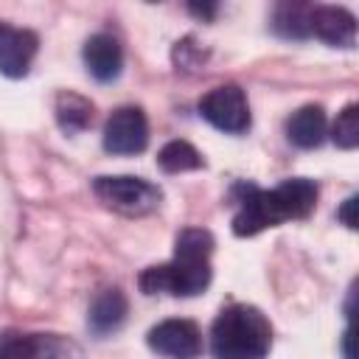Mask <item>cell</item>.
Instances as JSON below:
<instances>
[{"instance_id":"cell-20","label":"cell","mask_w":359,"mask_h":359,"mask_svg":"<svg viewBox=\"0 0 359 359\" xmlns=\"http://www.w3.org/2000/svg\"><path fill=\"white\" fill-rule=\"evenodd\" d=\"M356 208H359V196H348V199H345V205L339 208V219H342V224H345V227H351V230H356V227H359Z\"/></svg>"},{"instance_id":"cell-5","label":"cell","mask_w":359,"mask_h":359,"mask_svg":"<svg viewBox=\"0 0 359 359\" xmlns=\"http://www.w3.org/2000/svg\"><path fill=\"white\" fill-rule=\"evenodd\" d=\"M149 143V123L140 107H121L107 118L104 149L109 154H137Z\"/></svg>"},{"instance_id":"cell-3","label":"cell","mask_w":359,"mask_h":359,"mask_svg":"<svg viewBox=\"0 0 359 359\" xmlns=\"http://www.w3.org/2000/svg\"><path fill=\"white\" fill-rule=\"evenodd\" d=\"M93 194L112 210L123 213V216H143L151 213L163 194L157 185L146 182L143 177H129V174H118V177H98L93 182Z\"/></svg>"},{"instance_id":"cell-15","label":"cell","mask_w":359,"mask_h":359,"mask_svg":"<svg viewBox=\"0 0 359 359\" xmlns=\"http://www.w3.org/2000/svg\"><path fill=\"white\" fill-rule=\"evenodd\" d=\"M309 17H311L309 0H278L275 28L283 36H306L309 34Z\"/></svg>"},{"instance_id":"cell-2","label":"cell","mask_w":359,"mask_h":359,"mask_svg":"<svg viewBox=\"0 0 359 359\" xmlns=\"http://www.w3.org/2000/svg\"><path fill=\"white\" fill-rule=\"evenodd\" d=\"M143 294H177V297H191L208 289L210 283V258H180L174 255L171 264L163 266H149L137 278Z\"/></svg>"},{"instance_id":"cell-7","label":"cell","mask_w":359,"mask_h":359,"mask_svg":"<svg viewBox=\"0 0 359 359\" xmlns=\"http://www.w3.org/2000/svg\"><path fill=\"white\" fill-rule=\"evenodd\" d=\"M149 348L163 356H177V359L196 356L202 348L199 328L188 320H163L149 331Z\"/></svg>"},{"instance_id":"cell-9","label":"cell","mask_w":359,"mask_h":359,"mask_svg":"<svg viewBox=\"0 0 359 359\" xmlns=\"http://www.w3.org/2000/svg\"><path fill=\"white\" fill-rule=\"evenodd\" d=\"M309 34L320 36L323 42H328L334 48H353V42H356V17L348 8H339V6L311 8Z\"/></svg>"},{"instance_id":"cell-4","label":"cell","mask_w":359,"mask_h":359,"mask_svg":"<svg viewBox=\"0 0 359 359\" xmlns=\"http://www.w3.org/2000/svg\"><path fill=\"white\" fill-rule=\"evenodd\" d=\"M199 112L210 126L230 135H241L250 126V107L244 93L236 84H222L205 93L199 101Z\"/></svg>"},{"instance_id":"cell-14","label":"cell","mask_w":359,"mask_h":359,"mask_svg":"<svg viewBox=\"0 0 359 359\" xmlns=\"http://www.w3.org/2000/svg\"><path fill=\"white\" fill-rule=\"evenodd\" d=\"M157 165L165 174H180V171H196L205 165L202 154L188 143V140H171L157 151Z\"/></svg>"},{"instance_id":"cell-16","label":"cell","mask_w":359,"mask_h":359,"mask_svg":"<svg viewBox=\"0 0 359 359\" xmlns=\"http://www.w3.org/2000/svg\"><path fill=\"white\" fill-rule=\"evenodd\" d=\"M42 353H59L56 348H48V339L39 334H17L0 337V356H17V359H31V356H42Z\"/></svg>"},{"instance_id":"cell-6","label":"cell","mask_w":359,"mask_h":359,"mask_svg":"<svg viewBox=\"0 0 359 359\" xmlns=\"http://www.w3.org/2000/svg\"><path fill=\"white\" fill-rule=\"evenodd\" d=\"M266 196H269V205L280 224L286 219H303L314 210L317 185L306 177H292V180H283L280 185H275L272 191H266Z\"/></svg>"},{"instance_id":"cell-11","label":"cell","mask_w":359,"mask_h":359,"mask_svg":"<svg viewBox=\"0 0 359 359\" xmlns=\"http://www.w3.org/2000/svg\"><path fill=\"white\" fill-rule=\"evenodd\" d=\"M286 135L300 149H317L325 140V112H323V107H317V104L300 107L289 118Z\"/></svg>"},{"instance_id":"cell-12","label":"cell","mask_w":359,"mask_h":359,"mask_svg":"<svg viewBox=\"0 0 359 359\" xmlns=\"http://www.w3.org/2000/svg\"><path fill=\"white\" fill-rule=\"evenodd\" d=\"M126 317V297L121 289H104L90 306V328L95 334L115 331Z\"/></svg>"},{"instance_id":"cell-17","label":"cell","mask_w":359,"mask_h":359,"mask_svg":"<svg viewBox=\"0 0 359 359\" xmlns=\"http://www.w3.org/2000/svg\"><path fill=\"white\" fill-rule=\"evenodd\" d=\"M213 236L202 227H185L174 241V255L180 258H210Z\"/></svg>"},{"instance_id":"cell-8","label":"cell","mask_w":359,"mask_h":359,"mask_svg":"<svg viewBox=\"0 0 359 359\" xmlns=\"http://www.w3.org/2000/svg\"><path fill=\"white\" fill-rule=\"evenodd\" d=\"M34 56H36V34L0 22V73L8 79H20L28 73Z\"/></svg>"},{"instance_id":"cell-13","label":"cell","mask_w":359,"mask_h":359,"mask_svg":"<svg viewBox=\"0 0 359 359\" xmlns=\"http://www.w3.org/2000/svg\"><path fill=\"white\" fill-rule=\"evenodd\" d=\"M56 121L67 135L84 132L93 123V104L79 93H62L56 98Z\"/></svg>"},{"instance_id":"cell-18","label":"cell","mask_w":359,"mask_h":359,"mask_svg":"<svg viewBox=\"0 0 359 359\" xmlns=\"http://www.w3.org/2000/svg\"><path fill=\"white\" fill-rule=\"evenodd\" d=\"M331 137L339 149H356L359 146V107L356 104H348L337 121H334V129H331Z\"/></svg>"},{"instance_id":"cell-10","label":"cell","mask_w":359,"mask_h":359,"mask_svg":"<svg viewBox=\"0 0 359 359\" xmlns=\"http://www.w3.org/2000/svg\"><path fill=\"white\" fill-rule=\"evenodd\" d=\"M84 65L98 81H112L118 79L123 67V50L115 36L109 34H95L84 42Z\"/></svg>"},{"instance_id":"cell-21","label":"cell","mask_w":359,"mask_h":359,"mask_svg":"<svg viewBox=\"0 0 359 359\" xmlns=\"http://www.w3.org/2000/svg\"><path fill=\"white\" fill-rule=\"evenodd\" d=\"M151 3H157V0H151Z\"/></svg>"},{"instance_id":"cell-1","label":"cell","mask_w":359,"mask_h":359,"mask_svg":"<svg viewBox=\"0 0 359 359\" xmlns=\"http://www.w3.org/2000/svg\"><path fill=\"white\" fill-rule=\"evenodd\" d=\"M272 325L255 306H227L210 328V351L219 359H261L269 353Z\"/></svg>"},{"instance_id":"cell-19","label":"cell","mask_w":359,"mask_h":359,"mask_svg":"<svg viewBox=\"0 0 359 359\" xmlns=\"http://www.w3.org/2000/svg\"><path fill=\"white\" fill-rule=\"evenodd\" d=\"M185 3H188V11L202 22H210L219 11V0H185Z\"/></svg>"}]
</instances>
